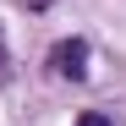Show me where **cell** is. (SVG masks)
Instances as JSON below:
<instances>
[{"label":"cell","mask_w":126,"mask_h":126,"mask_svg":"<svg viewBox=\"0 0 126 126\" xmlns=\"http://www.w3.org/2000/svg\"><path fill=\"white\" fill-rule=\"evenodd\" d=\"M49 66H55V77L82 82V77H88V38H60L55 55H49Z\"/></svg>","instance_id":"1"},{"label":"cell","mask_w":126,"mask_h":126,"mask_svg":"<svg viewBox=\"0 0 126 126\" xmlns=\"http://www.w3.org/2000/svg\"><path fill=\"white\" fill-rule=\"evenodd\" d=\"M77 126H115L110 115H99V110H88V115H77Z\"/></svg>","instance_id":"2"},{"label":"cell","mask_w":126,"mask_h":126,"mask_svg":"<svg viewBox=\"0 0 126 126\" xmlns=\"http://www.w3.org/2000/svg\"><path fill=\"white\" fill-rule=\"evenodd\" d=\"M33 6H49V0H33Z\"/></svg>","instance_id":"3"},{"label":"cell","mask_w":126,"mask_h":126,"mask_svg":"<svg viewBox=\"0 0 126 126\" xmlns=\"http://www.w3.org/2000/svg\"><path fill=\"white\" fill-rule=\"evenodd\" d=\"M0 66H6V55H0Z\"/></svg>","instance_id":"4"}]
</instances>
